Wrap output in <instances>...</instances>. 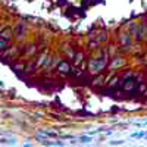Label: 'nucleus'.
<instances>
[{"label":"nucleus","mask_w":147,"mask_h":147,"mask_svg":"<svg viewBox=\"0 0 147 147\" xmlns=\"http://www.w3.org/2000/svg\"><path fill=\"white\" fill-rule=\"evenodd\" d=\"M105 66H106V55L103 56V59H93L91 60L90 62V72L97 74V72H100Z\"/></svg>","instance_id":"obj_1"},{"label":"nucleus","mask_w":147,"mask_h":147,"mask_svg":"<svg viewBox=\"0 0 147 147\" xmlns=\"http://www.w3.org/2000/svg\"><path fill=\"white\" fill-rule=\"evenodd\" d=\"M40 136H43L44 138H62V134H57L49 129H40Z\"/></svg>","instance_id":"obj_2"},{"label":"nucleus","mask_w":147,"mask_h":147,"mask_svg":"<svg viewBox=\"0 0 147 147\" xmlns=\"http://www.w3.org/2000/svg\"><path fill=\"white\" fill-rule=\"evenodd\" d=\"M57 69H59L60 74H68V72L71 71V65H69L68 62H60L59 66H57Z\"/></svg>","instance_id":"obj_3"},{"label":"nucleus","mask_w":147,"mask_h":147,"mask_svg":"<svg viewBox=\"0 0 147 147\" xmlns=\"http://www.w3.org/2000/svg\"><path fill=\"white\" fill-rule=\"evenodd\" d=\"M0 37H2V38H5V40H10V38H12V30H10V28H6L5 31L0 32Z\"/></svg>","instance_id":"obj_4"},{"label":"nucleus","mask_w":147,"mask_h":147,"mask_svg":"<svg viewBox=\"0 0 147 147\" xmlns=\"http://www.w3.org/2000/svg\"><path fill=\"white\" fill-rule=\"evenodd\" d=\"M127 84L124 85V90L125 91H131L132 88H134V80H129V78H127V81H125Z\"/></svg>","instance_id":"obj_5"},{"label":"nucleus","mask_w":147,"mask_h":147,"mask_svg":"<svg viewBox=\"0 0 147 147\" xmlns=\"http://www.w3.org/2000/svg\"><path fill=\"white\" fill-rule=\"evenodd\" d=\"M43 144H46V146H63L62 141H50V140H47V138L43 140Z\"/></svg>","instance_id":"obj_6"},{"label":"nucleus","mask_w":147,"mask_h":147,"mask_svg":"<svg viewBox=\"0 0 147 147\" xmlns=\"http://www.w3.org/2000/svg\"><path fill=\"white\" fill-rule=\"evenodd\" d=\"M81 60H82V53H78V55L75 56V60H74V63H75V65H80V63H81Z\"/></svg>","instance_id":"obj_7"},{"label":"nucleus","mask_w":147,"mask_h":147,"mask_svg":"<svg viewBox=\"0 0 147 147\" xmlns=\"http://www.w3.org/2000/svg\"><path fill=\"white\" fill-rule=\"evenodd\" d=\"M7 41H9V40H5V38H2V37H0V49H5V47L7 46Z\"/></svg>","instance_id":"obj_8"},{"label":"nucleus","mask_w":147,"mask_h":147,"mask_svg":"<svg viewBox=\"0 0 147 147\" xmlns=\"http://www.w3.org/2000/svg\"><path fill=\"white\" fill-rule=\"evenodd\" d=\"M81 143H90L91 141V137H80Z\"/></svg>","instance_id":"obj_9"},{"label":"nucleus","mask_w":147,"mask_h":147,"mask_svg":"<svg viewBox=\"0 0 147 147\" xmlns=\"http://www.w3.org/2000/svg\"><path fill=\"white\" fill-rule=\"evenodd\" d=\"M122 43L128 44V35H127V34H122Z\"/></svg>","instance_id":"obj_10"},{"label":"nucleus","mask_w":147,"mask_h":147,"mask_svg":"<svg viewBox=\"0 0 147 147\" xmlns=\"http://www.w3.org/2000/svg\"><path fill=\"white\" fill-rule=\"evenodd\" d=\"M122 63H124V60H121V59H119V60H116V62L112 65V68H116V66H119V65H122Z\"/></svg>","instance_id":"obj_11"},{"label":"nucleus","mask_w":147,"mask_h":147,"mask_svg":"<svg viewBox=\"0 0 147 147\" xmlns=\"http://www.w3.org/2000/svg\"><path fill=\"white\" fill-rule=\"evenodd\" d=\"M122 143H124V140H116V141H112V143H110V144H122Z\"/></svg>","instance_id":"obj_12"},{"label":"nucleus","mask_w":147,"mask_h":147,"mask_svg":"<svg viewBox=\"0 0 147 147\" xmlns=\"http://www.w3.org/2000/svg\"><path fill=\"white\" fill-rule=\"evenodd\" d=\"M116 82H118V78H115L112 82H110V87H115V85H116Z\"/></svg>","instance_id":"obj_13"},{"label":"nucleus","mask_w":147,"mask_h":147,"mask_svg":"<svg viewBox=\"0 0 147 147\" xmlns=\"http://www.w3.org/2000/svg\"><path fill=\"white\" fill-rule=\"evenodd\" d=\"M143 90H146V84H144V82L140 85V91H143Z\"/></svg>","instance_id":"obj_14"}]
</instances>
